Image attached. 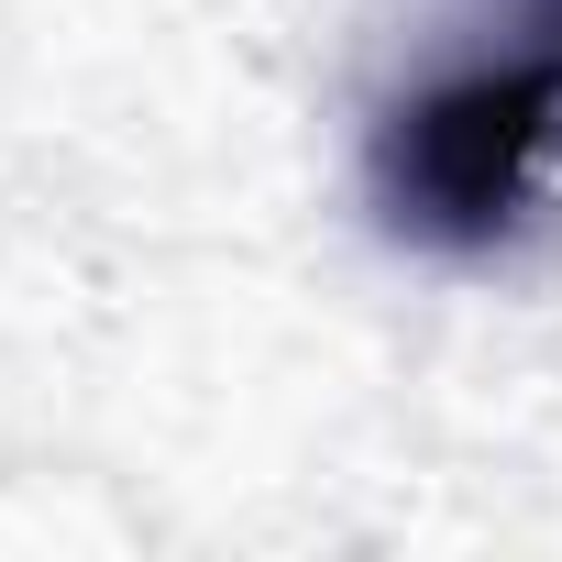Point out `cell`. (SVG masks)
<instances>
[{"label": "cell", "mask_w": 562, "mask_h": 562, "mask_svg": "<svg viewBox=\"0 0 562 562\" xmlns=\"http://www.w3.org/2000/svg\"><path fill=\"white\" fill-rule=\"evenodd\" d=\"M562 133V56L551 45H518L496 67H463L419 100L386 111L375 133V199L408 243H441V254H474L496 243L518 210H529V177Z\"/></svg>", "instance_id": "cell-1"}, {"label": "cell", "mask_w": 562, "mask_h": 562, "mask_svg": "<svg viewBox=\"0 0 562 562\" xmlns=\"http://www.w3.org/2000/svg\"><path fill=\"white\" fill-rule=\"evenodd\" d=\"M529 45H551V56H562V0H529Z\"/></svg>", "instance_id": "cell-2"}]
</instances>
